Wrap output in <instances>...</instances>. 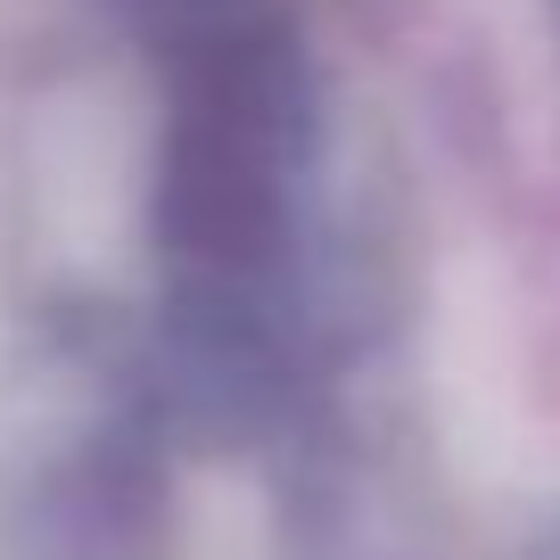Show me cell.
<instances>
[{
	"instance_id": "1",
	"label": "cell",
	"mask_w": 560,
	"mask_h": 560,
	"mask_svg": "<svg viewBox=\"0 0 560 560\" xmlns=\"http://www.w3.org/2000/svg\"><path fill=\"white\" fill-rule=\"evenodd\" d=\"M322 165V83L264 9L174 50V116L158 149V256L174 305L214 354L272 347Z\"/></svg>"
},
{
	"instance_id": "2",
	"label": "cell",
	"mask_w": 560,
	"mask_h": 560,
	"mask_svg": "<svg viewBox=\"0 0 560 560\" xmlns=\"http://www.w3.org/2000/svg\"><path fill=\"white\" fill-rule=\"evenodd\" d=\"M116 9L132 25H149L165 50H182V42H198V34H223V25L264 18V0H116Z\"/></svg>"
},
{
	"instance_id": "3",
	"label": "cell",
	"mask_w": 560,
	"mask_h": 560,
	"mask_svg": "<svg viewBox=\"0 0 560 560\" xmlns=\"http://www.w3.org/2000/svg\"><path fill=\"white\" fill-rule=\"evenodd\" d=\"M552 18H560V0H552Z\"/></svg>"
}]
</instances>
